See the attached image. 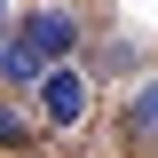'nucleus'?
Wrapping results in <instances>:
<instances>
[{"mask_svg": "<svg viewBox=\"0 0 158 158\" xmlns=\"http://www.w3.org/2000/svg\"><path fill=\"white\" fill-rule=\"evenodd\" d=\"M0 79H8V87H24V95H32V87H48V71H40V56L24 48V32H0Z\"/></svg>", "mask_w": 158, "mask_h": 158, "instance_id": "7ed1b4c3", "label": "nucleus"}, {"mask_svg": "<svg viewBox=\"0 0 158 158\" xmlns=\"http://www.w3.org/2000/svg\"><path fill=\"white\" fill-rule=\"evenodd\" d=\"M24 48L40 56V71H63V56L79 48V24L63 16V8H40V16L24 24Z\"/></svg>", "mask_w": 158, "mask_h": 158, "instance_id": "f257e3e1", "label": "nucleus"}, {"mask_svg": "<svg viewBox=\"0 0 158 158\" xmlns=\"http://www.w3.org/2000/svg\"><path fill=\"white\" fill-rule=\"evenodd\" d=\"M40 111L56 118V127H71V118L87 111V79H79V71H48V87H40Z\"/></svg>", "mask_w": 158, "mask_h": 158, "instance_id": "f03ea898", "label": "nucleus"}, {"mask_svg": "<svg viewBox=\"0 0 158 158\" xmlns=\"http://www.w3.org/2000/svg\"><path fill=\"white\" fill-rule=\"evenodd\" d=\"M0 16H8V0H0Z\"/></svg>", "mask_w": 158, "mask_h": 158, "instance_id": "423d86ee", "label": "nucleus"}, {"mask_svg": "<svg viewBox=\"0 0 158 158\" xmlns=\"http://www.w3.org/2000/svg\"><path fill=\"white\" fill-rule=\"evenodd\" d=\"M16 135H24V118L8 111V103H0V142H16Z\"/></svg>", "mask_w": 158, "mask_h": 158, "instance_id": "39448f33", "label": "nucleus"}, {"mask_svg": "<svg viewBox=\"0 0 158 158\" xmlns=\"http://www.w3.org/2000/svg\"><path fill=\"white\" fill-rule=\"evenodd\" d=\"M127 127H135V135H158V79H150V87H135V103H127Z\"/></svg>", "mask_w": 158, "mask_h": 158, "instance_id": "20e7f679", "label": "nucleus"}]
</instances>
